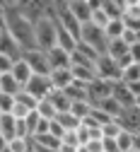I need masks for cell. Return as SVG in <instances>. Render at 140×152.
I'll use <instances>...</instances> for the list:
<instances>
[{
  "label": "cell",
  "instance_id": "cell-11",
  "mask_svg": "<svg viewBox=\"0 0 140 152\" xmlns=\"http://www.w3.org/2000/svg\"><path fill=\"white\" fill-rule=\"evenodd\" d=\"M0 53L10 56L12 61H19V58H22V46H19V44L12 39V34H10L7 29L0 34Z\"/></svg>",
  "mask_w": 140,
  "mask_h": 152
},
{
  "label": "cell",
  "instance_id": "cell-1",
  "mask_svg": "<svg viewBox=\"0 0 140 152\" xmlns=\"http://www.w3.org/2000/svg\"><path fill=\"white\" fill-rule=\"evenodd\" d=\"M5 29L12 34V39L22 46V51L27 48H36V39H34V22L27 20V17L15 7L5 10Z\"/></svg>",
  "mask_w": 140,
  "mask_h": 152
},
{
  "label": "cell",
  "instance_id": "cell-9",
  "mask_svg": "<svg viewBox=\"0 0 140 152\" xmlns=\"http://www.w3.org/2000/svg\"><path fill=\"white\" fill-rule=\"evenodd\" d=\"M46 58H48L51 70H58V68H70V65H73L70 51H65V48H61V46L48 48V51H46Z\"/></svg>",
  "mask_w": 140,
  "mask_h": 152
},
{
  "label": "cell",
  "instance_id": "cell-8",
  "mask_svg": "<svg viewBox=\"0 0 140 152\" xmlns=\"http://www.w3.org/2000/svg\"><path fill=\"white\" fill-rule=\"evenodd\" d=\"M118 123H121V128L123 130H128V133H140V109L138 106H128V109H123L121 113H118V118H116Z\"/></svg>",
  "mask_w": 140,
  "mask_h": 152
},
{
  "label": "cell",
  "instance_id": "cell-41",
  "mask_svg": "<svg viewBox=\"0 0 140 152\" xmlns=\"http://www.w3.org/2000/svg\"><path fill=\"white\" fill-rule=\"evenodd\" d=\"M102 142H104V152H121L116 145V138H102Z\"/></svg>",
  "mask_w": 140,
  "mask_h": 152
},
{
  "label": "cell",
  "instance_id": "cell-34",
  "mask_svg": "<svg viewBox=\"0 0 140 152\" xmlns=\"http://www.w3.org/2000/svg\"><path fill=\"white\" fill-rule=\"evenodd\" d=\"M15 102H19V104H24V106H29V109H36V99L32 97V94L29 92H24V89H19L17 94H15Z\"/></svg>",
  "mask_w": 140,
  "mask_h": 152
},
{
  "label": "cell",
  "instance_id": "cell-18",
  "mask_svg": "<svg viewBox=\"0 0 140 152\" xmlns=\"http://www.w3.org/2000/svg\"><path fill=\"white\" fill-rule=\"evenodd\" d=\"M73 70V77L75 82H82V85H89L94 77H97V68H85V65H70Z\"/></svg>",
  "mask_w": 140,
  "mask_h": 152
},
{
  "label": "cell",
  "instance_id": "cell-13",
  "mask_svg": "<svg viewBox=\"0 0 140 152\" xmlns=\"http://www.w3.org/2000/svg\"><path fill=\"white\" fill-rule=\"evenodd\" d=\"M56 46H61V48H65V51H75V46H77V36L73 34V31H68L65 27H61L56 22Z\"/></svg>",
  "mask_w": 140,
  "mask_h": 152
},
{
  "label": "cell",
  "instance_id": "cell-27",
  "mask_svg": "<svg viewBox=\"0 0 140 152\" xmlns=\"http://www.w3.org/2000/svg\"><path fill=\"white\" fill-rule=\"evenodd\" d=\"M70 111L75 113V116H77L80 121H82L85 116H89V111H92V104H89L87 99H77V102H73V104H70Z\"/></svg>",
  "mask_w": 140,
  "mask_h": 152
},
{
  "label": "cell",
  "instance_id": "cell-52",
  "mask_svg": "<svg viewBox=\"0 0 140 152\" xmlns=\"http://www.w3.org/2000/svg\"><path fill=\"white\" fill-rule=\"evenodd\" d=\"M128 152H138V150H128Z\"/></svg>",
  "mask_w": 140,
  "mask_h": 152
},
{
  "label": "cell",
  "instance_id": "cell-44",
  "mask_svg": "<svg viewBox=\"0 0 140 152\" xmlns=\"http://www.w3.org/2000/svg\"><path fill=\"white\" fill-rule=\"evenodd\" d=\"M15 5H17V0H0V10H3V12L10 10V7H15Z\"/></svg>",
  "mask_w": 140,
  "mask_h": 152
},
{
  "label": "cell",
  "instance_id": "cell-46",
  "mask_svg": "<svg viewBox=\"0 0 140 152\" xmlns=\"http://www.w3.org/2000/svg\"><path fill=\"white\" fill-rule=\"evenodd\" d=\"M34 145V142H32ZM34 152H58V150H53V147H41V145H34Z\"/></svg>",
  "mask_w": 140,
  "mask_h": 152
},
{
  "label": "cell",
  "instance_id": "cell-16",
  "mask_svg": "<svg viewBox=\"0 0 140 152\" xmlns=\"http://www.w3.org/2000/svg\"><path fill=\"white\" fill-rule=\"evenodd\" d=\"M0 135L7 140L17 138V118L12 113H0Z\"/></svg>",
  "mask_w": 140,
  "mask_h": 152
},
{
  "label": "cell",
  "instance_id": "cell-48",
  "mask_svg": "<svg viewBox=\"0 0 140 152\" xmlns=\"http://www.w3.org/2000/svg\"><path fill=\"white\" fill-rule=\"evenodd\" d=\"M7 147V138H3V135H0V152H3Z\"/></svg>",
  "mask_w": 140,
  "mask_h": 152
},
{
  "label": "cell",
  "instance_id": "cell-6",
  "mask_svg": "<svg viewBox=\"0 0 140 152\" xmlns=\"http://www.w3.org/2000/svg\"><path fill=\"white\" fill-rule=\"evenodd\" d=\"M22 89H24V92H29L32 97L39 102V99L48 97V92H51L53 87H51V77H48V75H32L29 82H27Z\"/></svg>",
  "mask_w": 140,
  "mask_h": 152
},
{
  "label": "cell",
  "instance_id": "cell-40",
  "mask_svg": "<svg viewBox=\"0 0 140 152\" xmlns=\"http://www.w3.org/2000/svg\"><path fill=\"white\" fill-rule=\"evenodd\" d=\"M48 133H51V135H56V138H63V133H65V128L61 126V123H58L56 118L48 123Z\"/></svg>",
  "mask_w": 140,
  "mask_h": 152
},
{
  "label": "cell",
  "instance_id": "cell-23",
  "mask_svg": "<svg viewBox=\"0 0 140 152\" xmlns=\"http://www.w3.org/2000/svg\"><path fill=\"white\" fill-rule=\"evenodd\" d=\"M56 121L61 123L65 130H75V128L80 126V118L75 116L73 111H61V113H56Z\"/></svg>",
  "mask_w": 140,
  "mask_h": 152
},
{
  "label": "cell",
  "instance_id": "cell-3",
  "mask_svg": "<svg viewBox=\"0 0 140 152\" xmlns=\"http://www.w3.org/2000/svg\"><path fill=\"white\" fill-rule=\"evenodd\" d=\"M77 41H82L87 46H92L97 53H106V46H109V36L102 27H94L92 22H85L82 27H80V39Z\"/></svg>",
  "mask_w": 140,
  "mask_h": 152
},
{
  "label": "cell",
  "instance_id": "cell-49",
  "mask_svg": "<svg viewBox=\"0 0 140 152\" xmlns=\"http://www.w3.org/2000/svg\"><path fill=\"white\" fill-rule=\"evenodd\" d=\"M0 29H5V12L0 10Z\"/></svg>",
  "mask_w": 140,
  "mask_h": 152
},
{
  "label": "cell",
  "instance_id": "cell-21",
  "mask_svg": "<svg viewBox=\"0 0 140 152\" xmlns=\"http://www.w3.org/2000/svg\"><path fill=\"white\" fill-rule=\"evenodd\" d=\"M32 142H34V145H41V147H53V150L61 147V138L51 135L48 130H46V133H39V135H34V138H32Z\"/></svg>",
  "mask_w": 140,
  "mask_h": 152
},
{
  "label": "cell",
  "instance_id": "cell-20",
  "mask_svg": "<svg viewBox=\"0 0 140 152\" xmlns=\"http://www.w3.org/2000/svg\"><path fill=\"white\" fill-rule=\"evenodd\" d=\"M36 113H39L41 118H46V121H53L58 111H56V106L51 104V99L44 97V99H39V104H36Z\"/></svg>",
  "mask_w": 140,
  "mask_h": 152
},
{
  "label": "cell",
  "instance_id": "cell-15",
  "mask_svg": "<svg viewBox=\"0 0 140 152\" xmlns=\"http://www.w3.org/2000/svg\"><path fill=\"white\" fill-rule=\"evenodd\" d=\"M10 72H12V77L19 82V87H24V85L29 82V77L34 75V72H32V68L27 65V61H24V58L15 61V65H12V70H10Z\"/></svg>",
  "mask_w": 140,
  "mask_h": 152
},
{
  "label": "cell",
  "instance_id": "cell-12",
  "mask_svg": "<svg viewBox=\"0 0 140 152\" xmlns=\"http://www.w3.org/2000/svg\"><path fill=\"white\" fill-rule=\"evenodd\" d=\"M48 77H51V87L53 89H68L73 85V70L70 68H58V70H51L48 72Z\"/></svg>",
  "mask_w": 140,
  "mask_h": 152
},
{
  "label": "cell",
  "instance_id": "cell-5",
  "mask_svg": "<svg viewBox=\"0 0 140 152\" xmlns=\"http://www.w3.org/2000/svg\"><path fill=\"white\" fill-rule=\"evenodd\" d=\"M94 68H97V77H102V80H109V82L121 80V68H118L116 61L111 58V56H106V53H102L97 58Z\"/></svg>",
  "mask_w": 140,
  "mask_h": 152
},
{
  "label": "cell",
  "instance_id": "cell-38",
  "mask_svg": "<svg viewBox=\"0 0 140 152\" xmlns=\"http://www.w3.org/2000/svg\"><path fill=\"white\" fill-rule=\"evenodd\" d=\"M121 39L130 46V44H135V41H140V31H133V29H123V34H121Z\"/></svg>",
  "mask_w": 140,
  "mask_h": 152
},
{
  "label": "cell",
  "instance_id": "cell-50",
  "mask_svg": "<svg viewBox=\"0 0 140 152\" xmlns=\"http://www.w3.org/2000/svg\"><path fill=\"white\" fill-rule=\"evenodd\" d=\"M135 106H138V109H140V97H135Z\"/></svg>",
  "mask_w": 140,
  "mask_h": 152
},
{
  "label": "cell",
  "instance_id": "cell-10",
  "mask_svg": "<svg viewBox=\"0 0 140 152\" xmlns=\"http://www.w3.org/2000/svg\"><path fill=\"white\" fill-rule=\"evenodd\" d=\"M111 97L121 104L123 109H128V106H135V97L130 94V89H128V85L123 82V80H116L114 82V87H111Z\"/></svg>",
  "mask_w": 140,
  "mask_h": 152
},
{
  "label": "cell",
  "instance_id": "cell-42",
  "mask_svg": "<svg viewBox=\"0 0 140 152\" xmlns=\"http://www.w3.org/2000/svg\"><path fill=\"white\" fill-rule=\"evenodd\" d=\"M128 53H130V58H133V63H140V41L130 44V46H128Z\"/></svg>",
  "mask_w": 140,
  "mask_h": 152
},
{
  "label": "cell",
  "instance_id": "cell-7",
  "mask_svg": "<svg viewBox=\"0 0 140 152\" xmlns=\"http://www.w3.org/2000/svg\"><path fill=\"white\" fill-rule=\"evenodd\" d=\"M111 87H114V82L102 80V77H94V80L87 85V99H89V104H92V106H97L102 99L111 97Z\"/></svg>",
  "mask_w": 140,
  "mask_h": 152
},
{
  "label": "cell",
  "instance_id": "cell-43",
  "mask_svg": "<svg viewBox=\"0 0 140 152\" xmlns=\"http://www.w3.org/2000/svg\"><path fill=\"white\" fill-rule=\"evenodd\" d=\"M126 85H128V89H130L133 97H140V80H135V82H126Z\"/></svg>",
  "mask_w": 140,
  "mask_h": 152
},
{
  "label": "cell",
  "instance_id": "cell-37",
  "mask_svg": "<svg viewBox=\"0 0 140 152\" xmlns=\"http://www.w3.org/2000/svg\"><path fill=\"white\" fill-rule=\"evenodd\" d=\"M61 142L80 147V138H77V133H75V130H65V133H63V138H61Z\"/></svg>",
  "mask_w": 140,
  "mask_h": 152
},
{
  "label": "cell",
  "instance_id": "cell-31",
  "mask_svg": "<svg viewBox=\"0 0 140 152\" xmlns=\"http://www.w3.org/2000/svg\"><path fill=\"white\" fill-rule=\"evenodd\" d=\"M89 22L94 24V27H102V29H106V24L111 22V17L99 7V10H92V17H89Z\"/></svg>",
  "mask_w": 140,
  "mask_h": 152
},
{
  "label": "cell",
  "instance_id": "cell-30",
  "mask_svg": "<svg viewBox=\"0 0 140 152\" xmlns=\"http://www.w3.org/2000/svg\"><path fill=\"white\" fill-rule=\"evenodd\" d=\"M121 80H123V82H135V80H140V63H130L128 68H123V70H121Z\"/></svg>",
  "mask_w": 140,
  "mask_h": 152
},
{
  "label": "cell",
  "instance_id": "cell-2",
  "mask_svg": "<svg viewBox=\"0 0 140 152\" xmlns=\"http://www.w3.org/2000/svg\"><path fill=\"white\" fill-rule=\"evenodd\" d=\"M34 39H36V48L41 51L56 46V17H41L34 22Z\"/></svg>",
  "mask_w": 140,
  "mask_h": 152
},
{
  "label": "cell",
  "instance_id": "cell-22",
  "mask_svg": "<svg viewBox=\"0 0 140 152\" xmlns=\"http://www.w3.org/2000/svg\"><path fill=\"white\" fill-rule=\"evenodd\" d=\"M123 53H128V44H126L123 39H109L106 56H111V58H121Z\"/></svg>",
  "mask_w": 140,
  "mask_h": 152
},
{
  "label": "cell",
  "instance_id": "cell-26",
  "mask_svg": "<svg viewBox=\"0 0 140 152\" xmlns=\"http://www.w3.org/2000/svg\"><path fill=\"white\" fill-rule=\"evenodd\" d=\"M29 147H32L29 138H12V140H7V147L3 152H27Z\"/></svg>",
  "mask_w": 140,
  "mask_h": 152
},
{
  "label": "cell",
  "instance_id": "cell-51",
  "mask_svg": "<svg viewBox=\"0 0 140 152\" xmlns=\"http://www.w3.org/2000/svg\"><path fill=\"white\" fill-rule=\"evenodd\" d=\"M27 152H34V145H32V147H29V150H27Z\"/></svg>",
  "mask_w": 140,
  "mask_h": 152
},
{
  "label": "cell",
  "instance_id": "cell-24",
  "mask_svg": "<svg viewBox=\"0 0 140 152\" xmlns=\"http://www.w3.org/2000/svg\"><path fill=\"white\" fill-rule=\"evenodd\" d=\"M22 121H24V128H27V135H29V140H32V138L36 135V130H39L41 116H39V113H36V109H34V111H29V113H27Z\"/></svg>",
  "mask_w": 140,
  "mask_h": 152
},
{
  "label": "cell",
  "instance_id": "cell-45",
  "mask_svg": "<svg viewBox=\"0 0 140 152\" xmlns=\"http://www.w3.org/2000/svg\"><path fill=\"white\" fill-rule=\"evenodd\" d=\"M58 152H80V147H75V145H65V142H61V147H58Z\"/></svg>",
  "mask_w": 140,
  "mask_h": 152
},
{
  "label": "cell",
  "instance_id": "cell-28",
  "mask_svg": "<svg viewBox=\"0 0 140 152\" xmlns=\"http://www.w3.org/2000/svg\"><path fill=\"white\" fill-rule=\"evenodd\" d=\"M123 29H126V24H123V20L118 17V20H111L109 24H106V36L109 39H121V34H123Z\"/></svg>",
  "mask_w": 140,
  "mask_h": 152
},
{
  "label": "cell",
  "instance_id": "cell-17",
  "mask_svg": "<svg viewBox=\"0 0 140 152\" xmlns=\"http://www.w3.org/2000/svg\"><path fill=\"white\" fill-rule=\"evenodd\" d=\"M48 99H51V104L56 106V111L61 113V111H70V97L65 94V89H51L48 92Z\"/></svg>",
  "mask_w": 140,
  "mask_h": 152
},
{
  "label": "cell",
  "instance_id": "cell-54",
  "mask_svg": "<svg viewBox=\"0 0 140 152\" xmlns=\"http://www.w3.org/2000/svg\"><path fill=\"white\" fill-rule=\"evenodd\" d=\"M0 113H3V111H0Z\"/></svg>",
  "mask_w": 140,
  "mask_h": 152
},
{
  "label": "cell",
  "instance_id": "cell-29",
  "mask_svg": "<svg viewBox=\"0 0 140 152\" xmlns=\"http://www.w3.org/2000/svg\"><path fill=\"white\" fill-rule=\"evenodd\" d=\"M102 10L111 17V20H118V17L123 15V7L116 3V0H102Z\"/></svg>",
  "mask_w": 140,
  "mask_h": 152
},
{
  "label": "cell",
  "instance_id": "cell-32",
  "mask_svg": "<svg viewBox=\"0 0 140 152\" xmlns=\"http://www.w3.org/2000/svg\"><path fill=\"white\" fill-rule=\"evenodd\" d=\"M116 145H118V150H121V152H128V150L133 147V133L121 130V133L116 135Z\"/></svg>",
  "mask_w": 140,
  "mask_h": 152
},
{
  "label": "cell",
  "instance_id": "cell-14",
  "mask_svg": "<svg viewBox=\"0 0 140 152\" xmlns=\"http://www.w3.org/2000/svg\"><path fill=\"white\" fill-rule=\"evenodd\" d=\"M68 7H70V12H73V17L80 22V24H85V22H89V17H92V7L87 5V0H75V3H65Z\"/></svg>",
  "mask_w": 140,
  "mask_h": 152
},
{
  "label": "cell",
  "instance_id": "cell-4",
  "mask_svg": "<svg viewBox=\"0 0 140 152\" xmlns=\"http://www.w3.org/2000/svg\"><path fill=\"white\" fill-rule=\"evenodd\" d=\"M22 58L27 61V65L32 68L34 75H48L51 72L46 51H41V48H27V51H22Z\"/></svg>",
  "mask_w": 140,
  "mask_h": 152
},
{
  "label": "cell",
  "instance_id": "cell-47",
  "mask_svg": "<svg viewBox=\"0 0 140 152\" xmlns=\"http://www.w3.org/2000/svg\"><path fill=\"white\" fill-rule=\"evenodd\" d=\"M130 150H138V152H140V133L133 135V147H130Z\"/></svg>",
  "mask_w": 140,
  "mask_h": 152
},
{
  "label": "cell",
  "instance_id": "cell-53",
  "mask_svg": "<svg viewBox=\"0 0 140 152\" xmlns=\"http://www.w3.org/2000/svg\"><path fill=\"white\" fill-rule=\"evenodd\" d=\"M3 31H5V29H0V34H3Z\"/></svg>",
  "mask_w": 140,
  "mask_h": 152
},
{
  "label": "cell",
  "instance_id": "cell-36",
  "mask_svg": "<svg viewBox=\"0 0 140 152\" xmlns=\"http://www.w3.org/2000/svg\"><path fill=\"white\" fill-rule=\"evenodd\" d=\"M29 111H34V109H29V106H24V104H19V102H15V106H12V111H10V113H12L15 118H24Z\"/></svg>",
  "mask_w": 140,
  "mask_h": 152
},
{
  "label": "cell",
  "instance_id": "cell-25",
  "mask_svg": "<svg viewBox=\"0 0 140 152\" xmlns=\"http://www.w3.org/2000/svg\"><path fill=\"white\" fill-rule=\"evenodd\" d=\"M97 106H99V109H104V111L109 113V116H111V118H118V113H121V111H123V106H121V104H118V102H116L114 97H106V99H102V102H99Z\"/></svg>",
  "mask_w": 140,
  "mask_h": 152
},
{
  "label": "cell",
  "instance_id": "cell-39",
  "mask_svg": "<svg viewBox=\"0 0 140 152\" xmlns=\"http://www.w3.org/2000/svg\"><path fill=\"white\" fill-rule=\"evenodd\" d=\"M12 65H15V61L10 58V56L0 53V72H10V70H12Z\"/></svg>",
  "mask_w": 140,
  "mask_h": 152
},
{
  "label": "cell",
  "instance_id": "cell-33",
  "mask_svg": "<svg viewBox=\"0 0 140 152\" xmlns=\"http://www.w3.org/2000/svg\"><path fill=\"white\" fill-rule=\"evenodd\" d=\"M121 130H123V128H121V123L114 118V121H109V123H104V126H102V138H116Z\"/></svg>",
  "mask_w": 140,
  "mask_h": 152
},
{
  "label": "cell",
  "instance_id": "cell-19",
  "mask_svg": "<svg viewBox=\"0 0 140 152\" xmlns=\"http://www.w3.org/2000/svg\"><path fill=\"white\" fill-rule=\"evenodd\" d=\"M19 89H22V87H19V82L12 77V72H0V92L12 94V97H15Z\"/></svg>",
  "mask_w": 140,
  "mask_h": 152
},
{
  "label": "cell",
  "instance_id": "cell-35",
  "mask_svg": "<svg viewBox=\"0 0 140 152\" xmlns=\"http://www.w3.org/2000/svg\"><path fill=\"white\" fill-rule=\"evenodd\" d=\"M12 106H15V97H12V94L0 92V111H3V113H10Z\"/></svg>",
  "mask_w": 140,
  "mask_h": 152
}]
</instances>
